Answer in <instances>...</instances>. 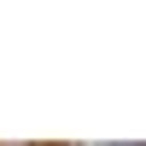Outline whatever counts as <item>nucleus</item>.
Masks as SVG:
<instances>
[{
  "label": "nucleus",
  "mask_w": 146,
  "mask_h": 146,
  "mask_svg": "<svg viewBox=\"0 0 146 146\" xmlns=\"http://www.w3.org/2000/svg\"><path fill=\"white\" fill-rule=\"evenodd\" d=\"M140 146H146V140H140Z\"/></svg>",
  "instance_id": "f257e3e1"
}]
</instances>
